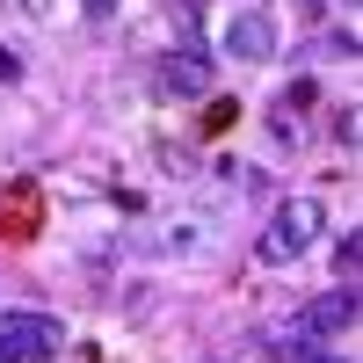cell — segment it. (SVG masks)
I'll return each instance as SVG.
<instances>
[{"instance_id": "1", "label": "cell", "mask_w": 363, "mask_h": 363, "mask_svg": "<svg viewBox=\"0 0 363 363\" xmlns=\"http://www.w3.org/2000/svg\"><path fill=\"white\" fill-rule=\"evenodd\" d=\"M327 240V203L320 196H284L262 225V262H298Z\"/></svg>"}, {"instance_id": "2", "label": "cell", "mask_w": 363, "mask_h": 363, "mask_svg": "<svg viewBox=\"0 0 363 363\" xmlns=\"http://www.w3.org/2000/svg\"><path fill=\"white\" fill-rule=\"evenodd\" d=\"M66 349V327L51 313H0V363H44Z\"/></svg>"}, {"instance_id": "3", "label": "cell", "mask_w": 363, "mask_h": 363, "mask_svg": "<svg viewBox=\"0 0 363 363\" xmlns=\"http://www.w3.org/2000/svg\"><path fill=\"white\" fill-rule=\"evenodd\" d=\"M291 327H298L306 342H342L349 327H356V284H335L327 298H313L306 313H291Z\"/></svg>"}, {"instance_id": "4", "label": "cell", "mask_w": 363, "mask_h": 363, "mask_svg": "<svg viewBox=\"0 0 363 363\" xmlns=\"http://www.w3.org/2000/svg\"><path fill=\"white\" fill-rule=\"evenodd\" d=\"M37 233H44V189L37 182H0V240L29 247Z\"/></svg>"}, {"instance_id": "5", "label": "cell", "mask_w": 363, "mask_h": 363, "mask_svg": "<svg viewBox=\"0 0 363 363\" xmlns=\"http://www.w3.org/2000/svg\"><path fill=\"white\" fill-rule=\"evenodd\" d=\"M153 87H160V95H174V102H196V95H211V51H203V44H182V51H167V58H160V73H153Z\"/></svg>"}, {"instance_id": "6", "label": "cell", "mask_w": 363, "mask_h": 363, "mask_svg": "<svg viewBox=\"0 0 363 363\" xmlns=\"http://www.w3.org/2000/svg\"><path fill=\"white\" fill-rule=\"evenodd\" d=\"M225 58H240V66H269V58H277V22H269V8H240L225 22Z\"/></svg>"}, {"instance_id": "7", "label": "cell", "mask_w": 363, "mask_h": 363, "mask_svg": "<svg viewBox=\"0 0 363 363\" xmlns=\"http://www.w3.org/2000/svg\"><path fill=\"white\" fill-rule=\"evenodd\" d=\"M203 240H211V218H203V211H167L160 233L145 240V247H153V255H174V262H189V255H203Z\"/></svg>"}, {"instance_id": "8", "label": "cell", "mask_w": 363, "mask_h": 363, "mask_svg": "<svg viewBox=\"0 0 363 363\" xmlns=\"http://www.w3.org/2000/svg\"><path fill=\"white\" fill-rule=\"evenodd\" d=\"M306 95H313V87L298 80V87H291V102H284V95L269 102V138H277L284 153H298V145H306V124H298V102H306Z\"/></svg>"}, {"instance_id": "9", "label": "cell", "mask_w": 363, "mask_h": 363, "mask_svg": "<svg viewBox=\"0 0 363 363\" xmlns=\"http://www.w3.org/2000/svg\"><path fill=\"white\" fill-rule=\"evenodd\" d=\"M233 124H240V102L225 95V102H203V124H196V131H203V138H218V131H233Z\"/></svg>"}, {"instance_id": "10", "label": "cell", "mask_w": 363, "mask_h": 363, "mask_svg": "<svg viewBox=\"0 0 363 363\" xmlns=\"http://www.w3.org/2000/svg\"><path fill=\"white\" fill-rule=\"evenodd\" d=\"M356 255H363V233L349 225V233L335 240V277H342V284H356Z\"/></svg>"}, {"instance_id": "11", "label": "cell", "mask_w": 363, "mask_h": 363, "mask_svg": "<svg viewBox=\"0 0 363 363\" xmlns=\"http://www.w3.org/2000/svg\"><path fill=\"white\" fill-rule=\"evenodd\" d=\"M116 8H124V0H80V15H87V22H116Z\"/></svg>"}, {"instance_id": "12", "label": "cell", "mask_w": 363, "mask_h": 363, "mask_svg": "<svg viewBox=\"0 0 363 363\" xmlns=\"http://www.w3.org/2000/svg\"><path fill=\"white\" fill-rule=\"evenodd\" d=\"M335 138H342V153L356 145V109H349V102H342V116H335Z\"/></svg>"}, {"instance_id": "13", "label": "cell", "mask_w": 363, "mask_h": 363, "mask_svg": "<svg viewBox=\"0 0 363 363\" xmlns=\"http://www.w3.org/2000/svg\"><path fill=\"white\" fill-rule=\"evenodd\" d=\"M15 80H22V58H15L8 44H0V87H15Z\"/></svg>"}, {"instance_id": "14", "label": "cell", "mask_w": 363, "mask_h": 363, "mask_svg": "<svg viewBox=\"0 0 363 363\" xmlns=\"http://www.w3.org/2000/svg\"><path fill=\"white\" fill-rule=\"evenodd\" d=\"M298 363H349V356H335V342H313V349L298 356Z\"/></svg>"}, {"instance_id": "15", "label": "cell", "mask_w": 363, "mask_h": 363, "mask_svg": "<svg viewBox=\"0 0 363 363\" xmlns=\"http://www.w3.org/2000/svg\"><path fill=\"white\" fill-rule=\"evenodd\" d=\"M342 8H356V0H342Z\"/></svg>"}]
</instances>
